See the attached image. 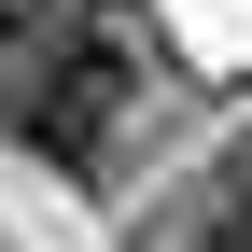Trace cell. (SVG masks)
<instances>
[{
  "label": "cell",
  "mask_w": 252,
  "mask_h": 252,
  "mask_svg": "<svg viewBox=\"0 0 252 252\" xmlns=\"http://www.w3.org/2000/svg\"><path fill=\"white\" fill-rule=\"evenodd\" d=\"M112 126H126V56L98 42V28H42V42L0 56V140H28L42 168L84 182L112 154Z\"/></svg>",
  "instance_id": "6da1fadb"
},
{
  "label": "cell",
  "mask_w": 252,
  "mask_h": 252,
  "mask_svg": "<svg viewBox=\"0 0 252 252\" xmlns=\"http://www.w3.org/2000/svg\"><path fill=\"white\" fill-rule=\"evenodd\" d=\"M196 224H210V252H252V140L210 168V210H196Z\"/></svg>",
  "instance_id": "7a4b0ae2"
},
{
  "label": "cell",
  "mask_w": 252,
  "mask_h": 252,
  "mask_svg": "<svg viewBox=\"0 0 252 252\" xmlns=\"http://www.w3.org/2000/svg\"><path fill=\"white\" fill-rule=\"evenodd\" d=\"M0 56H14V14H0Z\"/></svg>",
  "instance_id": "3957f363"
}]
</instances>
